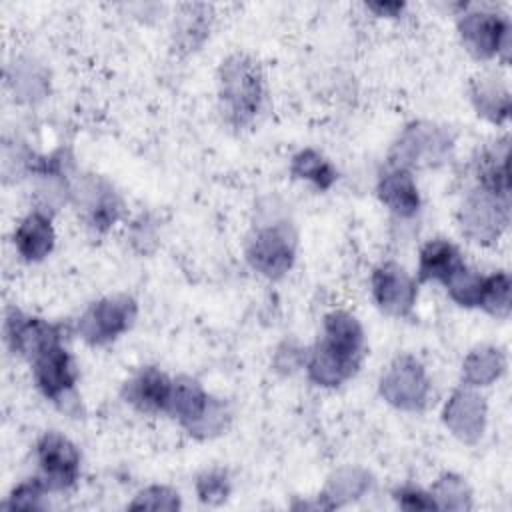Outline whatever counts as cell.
Wrapping results in <instances>:
<instances>
[{
	"label": "cell",
	"instance_id": "6da1fadb",
	"mask_svg": "<svg viewBox=\"0 0 512 512\" xmlns=\"http://www.w3.org/2000/svg\"><path fill=\"white\" fill-rule=\"evenodd\" d=\"M364 356V332L348 312L324 318V336L308 360V374L318 386H338L356 374Z\"/></svg>",
	"mask_w": 512,
	"mask_h": 512
},
{
	"label": "cell",
	"instance_id": "7a4b0ae2",
	"mask_svg": "<svg viewBox=\"0 0 512 512\" xmlns=\"http://www.w3.org/2000/svg\"><path fill=\"white\" fill-rule=\"evenodd\" d=\"M222 100L236 124H246L258 112L262 100L260 72L246 56H232L222 66Z\"/></svg>",
	"mask_w": 512,
	"mask_h": 512
},
{
	"label": "cell",
	"instance_id": "3957f363",
	"mask_svg": "<svg viewBox=\"0 0 512 512\" xmlns=\"http://www.w3.org/2000/svg\"><path fill=\"white\" fill-rule=\"evenodd\" d=\"M62 336L48 340L30 360L36 386L40 392L54 404L68 408V402H74V384L76 370L68 350L60 342Z\"/></svg>",
	"mask_w": 512,
	"mask_h": 512
},
{
	"label": "cell",
	"instance_id": "277c9868",
	"mask_svg": "<svg viewBox=\"0 0 512 512\" xmlns=\"http://www.w3.org/2000/svg\"><path fill=\"white\" fill-rule=\"evenodd\" d=\"M166 412L172 414L182 426H186L190 434L204 432V436H208L224 426V414L220 406L214 404L212 398L200 388V384L190 378L174 380Z\"/></svg>",
	"mask_w": 512,
	"mask_h": 512
},
{
	"label": "cell",
	"instance_id": "5b68a950",
	"mask_svg": "<svg viewBox=\"0 0 512 512\" xmlns=\"http://www.w3.org/2000/svg\"><path fill=\"white\" fill-rule=\"evenodd\" d=\"M136 318V302L128 296H114L94 302L78 322L82 338L94 346L106 344L126 332Z\"/></svg>",
	"mask_w": 512,
	"mask_h": 512
},
{
	"label": "cell",
	"instance_id": "8992f818",
	"mask_svg": "<svg viewBox=\"0 0 512 512\" xmlns=\"http://www.w3.org/2000/svg\"><path fill=\"white\" fill-rule=\"evenodd\" d=\"M246 258L254 270L268 278H280L294 262V236L282 224L256 230L246 248Z\"/></svg>",
	"mask_w": 512,
	"mask_h": 512
},
{
	"label": "cell",
	"instance_id": "52a82bcc",
	"mask_svg": "<svg viewBox=\"0 0 512 512\" xmlns=\"http://www.w3.org/2000/svg\"><path fill=\"white\" fill-rule=\"evenodd\" d=\"M36 458L48 490L70 488L80 472L76 446L58 432H46L36 444Z\"/></svg>",
	"mask_w": 512,
	"mask_h": 512
},
{
	"label": "cell",
	"instance_id": "ba28073f",
	"mask_svg": "<svg viewBox=\"0 0 512 512\" xmlns=\"http://www.w3.org/2000/svg\"><path fill=\"white\" fill-rule=\"evenodd\" d=\"M460 36L468 52L476 58L498 56L500 50H508L510 26L502 14L470 12L460 20Z\"/></svg>",
	"mask_w": 512,
	"mask_h": 512
},
{
	"label": "cell",
	"instance_id": "9c48e42d",
	"mask_svg": "<svg viewBox=\"0 0 512 512\" xmlns=\"http://www.w3.org/2000/svg\"><path fill=\"white\" fill-rule=\"evenodd\" d=\"M372 292L378 308L390 316H408L416 302V282L396 262H384L374 270Z\"/></svg>",
	"mask_w": 512,
	"mask_h": 512
},
{
	"label": "cell",
	"instance_id": "30bf717a",
	"mask_svg": "<svg viewBox=\"0 0 512 512\" xmlns=\"http://www.w3.org/2000/svg\"><path fill=\"white\" fill-rule=\"evenodd\" d=\"M462 212V230L474 242H494L508 224V198L478 190V194L468 198Z\"/></svg>",
	"mask_w": 512,
	"mask_h": 512
},
{
	"label": "cell",
	"instance_id": "8fae6325",
	"mask_svg": "<svg viewBox=\"0 0 512 512\" xmlns=\"http://www.w3.org/2000/svg\"><path fill=\"white\" fill-rule=\"evenodd\" d=\"M172 384L174 382L164 372L152 366L142 368L124 384V398L140 412H166Z\"/></svg>",
	"mask_w": 512,
	"mask_h": 512
},
{
	"label": "cell",
	"instance_id": "7c38bea8",
	"mask_svg": "<svg viewBox=\"0 0 512 512\" xmlns=\"http://www.w3.org/2000/svg\"><path fill=\"white\" fill-rule=\"evenodd\" d=\"M378 196L400 218H410L420 210L418 186L404 166H392L380 176Z\"/></svg>",
	"mask_w": 512,
	"mask_h": 512
},
{
	"label": "cell",
	"instance_id": "4fadbf2b",
	"mask_svg": "<svg viewBox=\"0 0 512 512\" xmlns=\"http://www.w3.org/2000/svg\"><path fill=\"white\" fill-rule=\"evenodd\" d=\"M14 244L18 254L28 262L46 258L54 248V228L50 218L40 210L30 212L16 228Z\"/></svg>",
	"mask_w": 512,
	"mask_h": 512
},
{
	"label": "cell",
	"instance_id": "5bb4252c",
	"mask_svg": "<svg viewBox=\"0 0 512 512\" xmlns=\"http://www.w3.org/2000/svg\"><path fill=\"white\" fill-rule=\"evenodd\" d=\"M460 250L448 240H432L420 252L418 262V282H442L446 284L454 274L464 268Z\"/></svg>",
	"mask_w": 512,
	"mask_h": 512
},
{
	"label": "cell",
	"instance_id": "9a60e30c",
	"mask_svg": "<svg viewBox=\"0 0 512 512\" xmlns=\"http://www.w3.org/2000/svg\"><path fill=\"white\" fill-rule=\"evenodd\" d=\"M392 372L404 382V386L386 392L384 396L388 398V402L404 410L422 408L428 396V380L424 378L422 366L410 358H402L396 362Z\"/></svg>",
	"mask_w": 512,
	"mask_h": 512
},
{
	"label": "cell",
	"instance_id": "2e32d148",
	"mask_svg": "<svg viewBox=\"0 0 512 512\" xmlns=\"http://www.w3.org/2000/svg\"><path fill=\"white\" fill-rule=\"evenodd\" d=\"M290 172L296 178L312 182L320 190H328L336 182V170L332 164L314 150H302L292 158Z\"/></svg>",
	"mask_w": 512,
	"mask_h": 512
},
{
	"label": "cell",
	"instance_id": "e0dca14e",
	"mask_svg": "<svg viewBox=\"0 0 512 512\" xmlns=\"http://www.w3.org/2000/svg\"><path fill=\"white\" fill-rule=\"evenodd\" d=\"M492 316L506 318L510 312V278L506 272H496L490 276H484L482 286V298L480 306Z\"/></svg>",
	"mask_w": 512,
	"mask_h": 512
},
{
	"label": "cell",
	"instance_id": "ac0fdd59",
	"mask_svg": "<svg viewBox=\"0 0 512 512\" xmlns=\"http://www.w3.org/2000/svg\"><path fill=\"white\" fill-rule=\"evenodd\" d=\"M444 286L448 288V294L454 302H458L460 306H466V308H476V306H480L484 276H480L478 272H472L468 266H464Z\"/></svg>",
	"mask_w": 512,
	"mask_h": 512
},
{
	"label": "cell",
	"instance_id": "d6986e66",
	"mask_svg": "<svg viewBox=\"0 0 512 512\" xmlns=\"http://www.w3.org/2000/svg\"><path fill=\"white\" fill-rule=\"evenodd\" d=\"M48 490L46 482L40 478L22 482L10 496L12 508H40V498Z\"/></svg>",
	"mask_w": 512,
	"mask_h": 512
},
{
	"label": "cell",
	"instance_id": "ffe728a7",
	"mask_svg": "<svg viewBox=\"0 0 512 512\" xmlns=\"http://www.w3.org/2000/svg\"><path fill=\"white\" fill-rule=\"evenodd\" d=\"M198 494L204 502H220L228 494V480L224 474L208 472L198 480Z\"/></svg>",
	"mask_w": 512,
	"mask_h": 512
},
{
	"label": "cell",
	"instance_id": "44dd1931",
	"mask_svg": "<svg viewBox=\"0 0 512 512\" xmlns=\"http://www.w3.org/2000/svg\"><path fill=\"white\" fill-rule=\"evenodd\" d=\"M396 502L406 508V510H432L438 508V504L434 502V498L426 492H422L420 488L414 486H404L396 492Z\"/></svg>",
	"mask_w": 512,
	"mask_h": 512
},
{
	"label": "cell",
	"instance_id": "7402d4cb",
	"mask_svg": "<svg viewBox=\"0 0 512 512\" xmlns=\"http://www.w3.org/2000/svg\"><path fill=\"white\" fill-rule=\"evenodd\" d=\"M368 8L370 10H376L380 16L384 14V16H396L398 12H402V8H404V4L402 2H380V4H368Z\"/></svg>",
	"mask_w": 512,
	"mask_h": 512
}]
</instances>
